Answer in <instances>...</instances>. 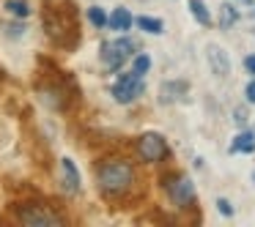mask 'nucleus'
<instances>
[{"mask_svg":"<svg viewBox=\"0 0 255 227\" xmlns=\"http://www.w3.org/2000/svg\"><path fill=\"white\" fill-rule=\"evenodd\" d=\"M44 28L47 36L55 41L58 47H66L72 50L80 41V25H77V11H74L72 0H63V3H44Z\"/></svg>","mask_w":255,"mask_h":227,"instance_id":"nucleus-1","label":"nucleus"},{"mask_svg":"<svg viewBox=\"0 0 255 227\" xmlns=\"http://www.w3.org/2000/svg\"><path fill=\"white\" fill-rule=\"evenodd\" d=\"M96 183L107 197H121L134 186V167L127 159H105L96 164Z\"/></svg>","mask_w":255,"mask_h":227,"instance_id":"nucleus-2","label":"nucleus"},{"mask_svg":"<svg viewBox=\"0 0 255 227\" xmlns=\"http://www.w3.org/2000/svg\"><path fill=\"white\" fill-rule=\"evenodd\" d=\"M134 50H137V44H134L132 39H116V41H105V44L99 47V58H102V66L107 69V72H118V69L124 66V61L127 58L134 55Z\"/></svg>","mask_w":255,"mask_h":227,"instance_id":"nucleus-3","label":"nucleus"},{"mask_svg":"<svg viewBox=\"0 0 255 227\" xmlns=\"http://www.w3.org/2000/svg\"><path fill=\"white\" fill-rule=\"evenodd\" d=\"M17 219L28 227H55L63 225V219L50 208V205H39V203H25L17 205Z\"/></svg>","mask_w":255,"mask_h":227,"instance_id":"nucleus-4","label":"nucleus"},{"mask_svg":"<svg viewBox=\"0 0 255 227\" xmlns=\"http://www.w3.org/2000/svg\"><path fill=\"white\" fill-rule=\"evenodd\" d=\"M143 93H145V79L134 72L121 74L118 82L113 85V99H116L118 104H132V101L140 99Z\"/></svg>","mask_w":255,"mask_h":227,"instance_id":"nucleus-5","label":"nucleus"},{"mask_svg":"<svg viewBox=\"0 0 255 227\" xmlns=\"http://www.w3.org/2000/svg\"><path fill=\"white\" fill-rule=\"evenodd\" d=\"M165 189H167V197H170L178 208H187V205L195 200V186H192V178H189L187 172L167 175L165 178Z\"/></svg>","mask_w":255,"mask_h":227,"instance_id":"nucleus-6","label":"nucleus"},{"mask_svg":"<svg viewBox=\"0 0 255 227\" xmlns=\"http://www.w3.org/2000/svg\"><path fill=\"white\" fill-rule=\"evenodd\" d=\"M137 153L143 161H162L170 151H167V143L162 134L156 132H145L137 137Z\"/></svg>","mask_w":255,"mask_h":227,"instance_id":"nucleus-7","label":"nucleus"},{"mask_svg":"<svg viewBox=\"0 0 255 227\" xmlns=\"http://www.w3.org/2000/svg\"><path fill=\"white\" fill-rule=\"evenodd\" d=\"M187 96H189V82H184V79H170V82H162L159 88L162 104H176V101H184Z\"/></svg>","mask_w":255,"mask_h":227,"instance_id":"nucleus-8","label":"nucleus"},{"mask_svg":"<svg viewBox=\"0 0 255 227\" xmlns=\"http://www.w3.org/2000/svg\"><path fill=\"white\" fill-rule=\"evenodd\" d=\"M61 186L66 194L80 192V170L72 159H61Z\"/></svg>","mask_w":255,"mask_h":227,"instance_id":"nucleus-9","label":"nucleus"},{"mask_svg":"<svg viewBox=\"0 0 255 227\" xmlns=\"http://www.w3.org/2000/svg\"><path fill=\"white\" fill-rule=\"evenodd\" d=\"M209 66H211V72H214L217 77H228L231 61H228V52L222 50V47H217V44L209 47Z\"/></svg>","mask_w":255,"mask_h":227,"instance_id":"nucleus-10","label":"nucleus"},{"mask_svg":"<svg viewBox=\"0 0 255 227\" xmlns=\"http://www.w3.org/2000/svg\"><path fill=\"white\" fill-rule=\"evenodd\" d=\"M107 25H110L113 30H118V33H127L134 25V17L129 14V8H116V11L110 14V19H107Z\"/></svg>","mask_w":255,"mask_h":227,"instance_id":"nucleus-11","label":"nucleus"},{"mask_svg":"<svg viewBox=\"0 0 255 227\" xmlns=\"http://www.w3.org/2000/svg\"><path fill=\"white\" fill-rule=\"evenodd\" d=\"M228 151H231V153H253L255 151V134H250V132L236 134Z\"/></svg>","mask_w":255,"mask_h":227,"instance_id":"nucleus-12","label":"nucleus"},{"mask_svg":"<svg viewBox=\"0 0 255 227\" xmlns=\"http://www.w3.org/2000/svg\"><path fill=\"white\" fill-rule=\"evenodd\" d=\"M134 22H137V28L140 30H145V33H151V36H159L162 30H165V22H162V19H156V17H137L134 19Z\"/></svg>","mask_w":255,"mask_h":227,"instance_id":"nucleus-13","label":"nucleus"},{"mask_svg":"<svg viewBox=\"0 0 255 227\" xmlns=\"http://www.w3.org/2000/svg\"><path fill=\"white\" fill-rule=\"evenodd\" d=\"M236 22H239L236 6H231V3H222V6H220V28L228 30V28H233Z\"/></svg>","mask_w":255,"mask_h":227,"instance_id":"nucleus-14","label":"nucleus"},{"mask_svg":"<svg viewBox=\"0 0 255 227\" xmlns=\"http://www.w3.org/2000/svg\"><path fill=\"white\" fill-rule=\"evenodd\" d=\"M189 11H192V17L198 19L200 25H211V17H209V11H206L203 0H189Z\"/></svg>","mask_w":255,"mask_h":227,"instance_id":"nucleus-15","label":"nucleus"},{"mask_svg":"<svg viewBox=\"0 0 255 227\" xmlns=\"http://www.w3.org/2000/svg\"><path fill=\"white\" fill-rule=\"evenodd\" d=\"M6 11L11 14V17H19V19H25L30 14V6L25 3V0H6Z\"/></svg>","mask_w":255,"mask_h":227,"instance_id":"nucleus-16","label":"nucleus"},{"mask_svg":"<svg viewBox=\"0 0 255 227\" xmlns=\"http://www.w3.org/2000/svg\"><path fill=\"white\" fill-rule=\"evenodd\" d=\"M88 19L96 25V28H105V25H107V14H105V8L91 6V8H88Z\"/></svg>","mask_w":255,"mask_h":227,"instance_id":"nucleus-17","label":"nucleus"},{"mask_svg":"<svg viewBox=\"0 0 255 227\" xmlns=\"http://www.w3.org/2000/svg\"><path fill=\"white\" fill-rule=\"evenodd\" d=\"M148 69H151V58L148 55H137V58H134V66H132L134 74H140V77H143Z\"/></svg>","mask_w":255,"mask_h":227,"instance_id":"nucleus-18","label":"nucleus"},{"mask_svg":"<svg viewBox=\"0 0 255 227\" xmlns=\"http://www.w3.org/2000/svg\"><path fill=\"white\" fill-rule=\"evenodd\" d=\"M217 208H220V214H222V216H233V205L228 203L225 197H220V200H217Z\"/></svg>","mask_w":255,"mask_h":227,"instance_id":"nucleus-19","label":"nucleus"},{"mask_svg":"<svg viewBox=\"0 0 255 227\" xmlns=\"http://www.w3.org/2000/svg\"><path fill=\"white\" fill-rule=\"evenodd\" d=\"M3 30H6L8 36H14V39H19V36H22V25H3Z\"/></svg>","mask_w":255,"mask_h":227,"instance_id":"nucleus-20","label":"nucleus"},{"mask_svg":"<svg viewBox=\"0 0 255 227\" xmlns=\"http://www.w3.org/2000/svg\"><path fill=\"white\" fill-rule=\"evenodd\" d=\"M233 115H236L233 121H236L239 126H244V123H247V110H244V107H239V110H233Z\"/></svg>","mask_w":255,"mask_h":227,"instance_id":"nucleus-21","label":"nucleus"},{"mask_svg":"<svg viewBox=\"0 0 255 227\" xmlns=\"http://www.w3.org/2000/svg\"><path fill=\"white\" fill-rule=\"evenodd\" d=\"M244 96H247L250 104H255V79H253V82H247V88H244Z\"/></svg>","mask_w":255,"mask_h":227,"instance_id":"nucleus-22","label":"nucleus"},{"mask_svg":"<svg viewBox=\"0 0 255 227\" xmlns=\"http://www.w3.org/2000/svg\"><path fill=\"white\" fill-rule=\"evenodd\" d=\"M244 69H247L250 74H255V55H247V58H244Z\"/></svg>","mask_w":255,"mask_h":227,"instance_id":"nucleus-23","label":"nucleus"},{"mask_svg":"<svg viewBox=\"0 0 255 227\" xmlns=\"http://www.w3.org/2000/svg\"><path fill=\"white\" fill-rule=\"evenodd\" d=\"M253 181H255V172H253Z\"/></svg>","mask_w":255,"mask_h":227,"instance_id":"nucleus-24","label":"nucleus"},{"mask_svg":"<svg viewBox=\"0 0 255 227\" xmlns=\"http://www.w3.org/2000/svg\"><path fill=\"white\" fill-rule=\"evenodd\" d=\"M244 3H250V0H244Z\"/></svg>","mask_w":255,"mask_h":227,"instance_id":"nucleus-25","label":"nucleus"}]
</instances>
